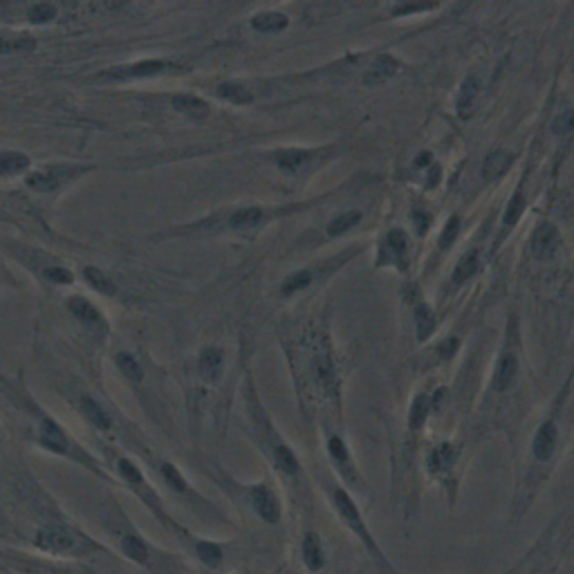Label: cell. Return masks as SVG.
Masks as SVG:
<instances>
[{"label":"cell","mask_w":574,"mask_h":574,"mask_svg":"<svg viewBox=\"0 0 574 574\" xmlns=\"http://www.w3.org/2000/svg\"><path fill=\"white\" fill-rule=\"evenodd\" d=\"M77 536L63 525H45L34 536V545L47 554H68L77 547Z\"/></svg>","instance_id":"obj_1"},{"label":"cell","mask_w":574,"mask_h":574,"mask_svg":"<svg viewBox=\"0 0 574 574\" xmlns=\"http://www.w3.org/2000/svg\"><path fill=\"white\" fill-rule=\"evenodd\" d=\"M335 505H337V509H339V514L344 516V520L348 523V528H352V532H355L359 539L363 541V545L370 549V552L375 554V559H382V552L380 549H377V545L373 543V536H370V532L366 530V525H363V520H361V514H359V509H357V505L352 503V498L344 492V489H337L335 492Z\"/></svg>","instance_id":"obj_2"},{"label":"cell","mask_w":574,"mask_h":574,"mask_svg":"<svg viewBox=\"0 0 574 574\" xmlns=\"http://www.w3.org/2000/svg\"><path fill=\"white\" fill-rule=\"evenodd\" d=\"M39 442H41V447H45L47 451H52V454H58V456H75V449H77L75 442L65 435V431L50 418L41 420Z\"/></svg>","instance_id":"obj_3"},{"label":"cell","mask_w":574,"mask_h":574,"mask_svg":"<svg viewBox=\"0 0 574 574\" xmlns=\"http://www.w3.org/2000/svg\"><path fill=\"white\" fill-rule=\"evenodd\" d=\"M85 168H70V166H52V168H45V170H39V173H32L27 177V187L34 189V191H41V193H50L54 189H58L63 182L72 180L75 175L83 173Z\"/></svg>","instance_id":"obj_4"},{"label":"cell","mask_w":574,"mask_h":574,"mask_svg":"<svg viewBox=\"0 0 574 574\" xmlns=\"http://www.w3.org/2000/svg\"><path fill=\"white\" fill-rule=\"evenodd\" d=\"M251 505L263 520L267 523H276L280 518V505L276 494L270 489L267 485H258L251 489Z\"/></svg>","instance_id":"obj_5"},{"label":"cell","mask_w":574,"mask_h":574,"mask_svg":"<svg viewBox=\"0 0 574 574\" xmlns=\"http://www.w3.org/2000/svg\"><path fill=\"white\" fill-rule=\"evenodd\" d=\"M117 471H119V475H121V478L126 480V485H130L132 489H135V492H137V494H139V496H142L144 500H149V505H151V507H155V503H153V500H155V496H153V492L149 489V482L144 480L142 471H139V469H137L135 465H132L130 460L121 458V460L117 462Z\"/></svg>","instance_id":"obj_6"},{"label":"cell","mask_w":574,"mask_h":574,"mask_svg":"<svg viewBox=\"0 0 574 574\" xmlns=\"http://www.w3.org/2000/svg\"><path fill=\"white\" fill-rule=\"evenodd\" d=\"M556 449V424L552 420H547L545 424H541L539 433L534 437V444H532V454L536 460H549Z\"/></svg>","instance_id":"obj_7"},{"label":"cell","mask_w":574,"mask_h":574,"mask_svg":"<svg viewBox=\"0 0 574 574\" xmlns=\"http://www.w3.org/2000/svg\"><path fill=\"white\" fill-rule=\"evenodd\" d=\"M397 68H399V63H397V61H395L393 56H390V54L377 56V58L373 61V65L368 68V72H366L363 83H368V85L386 83L388 79H393V77H395Z\"/></svg>","instance_id":"obj_8"},{"label":"cell","mask_w":574,"mask_h":574,"mask_svg":"<svg viewBox=\"0 0 574 574\" xmlns=\"http://www.w3.org/2000/svg\"><path fill=\"white\" fill-rule=\"evenodd\" d=\"M516 375H518V359H516V355L507 352V355L500 357L498 366H496V373H494V382L492 384H494L496 393H503V390H507L511 384H514Z\"/></svg>","instance_id":"obj_9"},{"label":"cell","mask_w":574,"mask_h":574,"mask_svg":"<svg viewBox=\"0 0 574 574\" xmlns=\"http://www.w3.org/2000/svg\"><path fill=\"white\" fill-rule=\"evenodd\" d=\"M119 547L124 552L126 559L135 561L139 566H149L151 563V549L146 545L137 534H121L119 536Z\"/></svg>","instance_id":"obj_10"},{"label":"cell","mask_w":574,"mask_h":574,"mask_svg":"<svg viewBox=\"0 0 574 574\" xmlns=\"http://www.w3.org/2000/svg\"><path fill=\"white\" fill-rule=\"evenodd\" d=\"M170 68L166 61H142V63L128 65V68H115L110 70V77H132V79H142V77H155Z\"/></svg>","instance_id":"obj_11"},{"label":"cell","mask_w":574,"mask_h":574,"mask_svg":"<svg viewBox=\"0 0 574 574\" xmlns=\"http://www.w3.org/2000/svg\"><path fill=\"white\" fill-rule=\"evenodd\" d=\"M559 245V231L554 225H541L536 229V234L532 238V251L539 256V258H545L549 256Z\"/></svg>","instance_id":"obj_12"},{"label":"cell","mask_w":574,"mask_h":574,"mask_svg":"<svg viewBox=\"0 0 574 574\" xmlns=\"http://www.w3.org/2000/svg\"><path fill=\"white\" fill-rule=\"evenodd\" d=\"M478 90H480V81L478 77L469 75L465 79L460 88V94H458V101H456V108H458V115L460 117H469L475 108V99H478Z\"/></svg>","instance_id":"obj_13"},{"label":"cell","mask_w":574,"mask_h":574,"mask_svg":"<svg viewBox=\"0 0 574 574\" xmlns=\"http://www.w3.org/2000/svg\"><path fill=\"white\" fill-rule=\"evenodd\" d=\"M511 160H514V157H511L507 151H503V149H498V151H494V153H489L487 155V160H485V164H482V177L485 180H498V177H503L507 170H509V166H511Z\"/></svg>","instance_id":"obj_14"},{"label":"cell","mask_w":574,"mask_h":574,"mask_svg":"<svg viewBox=\"0 0 574 574\" xmlns=\"http://www.w3.org/2000/svg\"><path fill=\"white\" fill-rule=\"evenodd\" d=\"M327 451H330V458H332L337 462V467L339 471L346 475L348 480H355L357 475H355V469H352V460H350V454H348V449L344 444V439L341 437H330V442H327Z\"/></svg>","instance_id":"obj_15"},{"label":"cell","mask_w":574,"mask_h":574,"mask_svg":"<svg viewBox=\"0 0 574 574\" xmlns=\"http://www.w3.org/2000/svg\"><path fill=\"white\" fill-rule=\"evenodd\" d=\"M303 561L308 570L316 572L325 566V556H323V547H321V541L316 534H308L303 539Z\"/></svg>","instance_id":"obj_16"},{"label":"cell","mask_w":574,"mask_h":574,"mask_svg":"<svg viewBox=\"0 0 574 574\" xmlns=\"http://www.w3.org/2000/svg\"><path fill=\"white\" fill-rule=\"evenodd\" d=\"M173 108L180 110V113H185L189 117H195V119H202L209 115V104L200 96L195 94H177L173 96Z\"/></svg>","instance_id":"obj_17"},{"label":"cell","mask_w":574,"mask_h":574,"mask_svg":"<svg viewBox=\"0 0 574 574\" xmlns=\"http://www.w3.org/2000/svg\"><path fill=\"white\" fill-rule=\"evenodd\" d=\"M456 460H458V449L454 444H439L431 451V456H429V467L431 471H449L451 467L456 465Z\"/></svg>","instance_id":"obj_18"},{"label":"cell","mask_w":574,"mask_h":574,"mask_svg":"<svg viewBox=\"0 0 574 574\" xmlns=\"http://www.w3.org/2000/svg\"><path fill=\"white\" fill-rule=\"evenodd\" d=\"M223 350L220 348H206L200 355V373L204 380H218L223 373Z\"/></svg>","instance_id":"obj_19"},{"label":"cell","mask_w":574,"mask_h":574,"mask_svg":"<svg viewBox=\"0 0 574 574\" xmlns=\"http://www.w3.org/2000/svg\"><path fill=\"white\" fill-rule=\"evenodd\" d=\"M254 30H258L263 34H274L287 27V16L278 14V11H263V14H256L251 20Z\"/></svg>","instance_id":"obj_20"},{"label":"cell","mask_w":574,"mask_h":574,"mask_svg":"<svg viewBox=\"0 0 574 574\" xmlns=\"http://www.w3.org/2000/svg\"><path fill=\"white\" fill-rule=\"evenodd\" d=\"M70 310H72V314H75L81 323H88V325H92V323H104L99 310H96L90 301H85L83 297L70 299Z\"/></svg>","instance_id":"obj_21"},{"label":"cell","mask_w":574,"mask_h":574,"mask_svg":"<svg viewBox=\"0 0 574 574\" xmlns=\"http://www.w3.org/2000/svg\"><path fill=\"white\" fill-rule=\"evenodd\" d=\"M27 166H30L27 155L14 153V151L0 153V175H16V173H23Z\"/></svg>","instance_id":"obj_22"},{"label":"cell","mask_w":574,"mask_h":574,"mask_svg":"<svg viewBox=\"0 0 574 574\" xmlns=\"http://www.w3.org/2000/svg\"><path fill=\"white\" fill-rule=\"evenodd\" d=\"M81 408L85 413V418H88L99 431H108L110 426H113V422H110V418H108V413L99 404H96L92 397H83L81 399Z\"/></svg>","instance_id":"obj_23"},{"label":"cell","mask_w":574,"mask_h":574,"mask_svg":"<svg viewBox=\"0 0 574 574\" xmlns=\"http://www.w3.org/2000/svg\"><path fill=\"white\" fill-rule=\"evenodd\" d=\"M478 267H480V254L478 251H469L467 256H462V261L458 263L456 267V272H454V283L462 285L465 280H469L475 272H478Z\"/></svg>","instance_id":"obj_24"},{"label":"cell","mask_w":574,"mask_h":574,"mask_svg":"<svg viewBox=\"0 0 574 574\" xmlns=\"http://www.w3.org/2000/svg\"><path fill=\"white\" fill-rule=\"evenodd\" d=\"M415 323H418V339L426 341L435 330V316L431 312V308L426 303H420L415 308Z\"/></svg>","instance_id":"obj_25"},{"label":"cell","mask_w":574,"mask_h":574,"mask_svg":"<svg viewBox=\"0 0 574 574\" xmlns=\"http://www.w3.org/2000/svg\"><path fill=\"white\" fill-rule=\"evenodd\" d=\"M195 554H198V559L209 568H218L220 563H223V547H220L218 543L198 541L195 543Z\"/></svg>","instance_id":"obj_26"},{"label":"cell","mask_w":574,"mask_h":574,"mask_svg":"<svg viewBox=\"0 0 574 574\" xmlns=\"http://www.w3.org/2000/svg\"><path fill=\"white\" fill-rule=\"evenodd\" d=\"M310 160V153L308 151H301V149H285L276 155V162L280 168L285 170H299L305 166V162Z\"/></svg>","instance_id":"obj_27"},{"label":"cell","mask_w":574,"mask_h":574,"mask_svg":"<svg viewBox=\"0 0 574 574\" xmlns=\"http://www.w3.org/2000/svg\"><path fill=\"white\" fill-rule=\"evenodd\" d=\"M263 216L265 213L258 209V206H249V209H240V211H236L234 216H231L229 225L234 229H251L256 225H261Z\"/></svg>","instance_id":"obj_28"},{"label":"cell","mask_w":574,"mask_h":574,"mask_svg":"<svg viewBox=\"0 0 574 574\" xmlns=\"http://www.w3.org/2000/svg\"><path fill=\"white\" fill-rule=\"evenodd\" d=\"M218 94L223 96V99L236 104V106H242V104H249L251 101V92L245 88V85H240V83H223V85H218Z\"/></svg>","instance_id":"obj_29"},{"label":"cell","mask_w":574,"mask_h":574,"mask_svg":"<svg viewBox=\"0 0 574 574\" xmlns=\"http://www.w3.org/2000/svg\"><path fill=\"white\" fill-rule=\"evenodd\" d=\"M429 411H431V399H429V397H426V395H418V397H415L413 406H411V420H408V424H411V429H413V431L422 429L424 422H426V415H429Z\"/></svg>","instance_id":"obj_30"},{"label":"cell","mask_w":574,"mask_h":574,"mask_svg":"<svg viewBox=\"0 0 574 574\" xmlns=\"http://www.w3.org/2000/svg\"><path fill=\"white\" fill-rule=\"evenodd\" d=\"M274 462L280 471L285 473H297L299 471V460L297 456L292 454V449H287L285 444H276L274 447Z\"/></svg>","instance_id":"obj_31"},{"label":"cell","mask_w":574,"mask_h":574,"mask_svg":"<svg viewBox=\"0 0 574 574\" xmlns=\"http://www.w3.org/2000/svg\"><path fill=\"white\" fill-rule=\"evenodd\" d=\"M83 276L90 283V287H94L96 292H101V294H115V285L110 283L108 276L101 270H96V267H85Z\"/></svg>","instance_id":"obj_32"},{"label":"cell","mask_w":574,"mask_h":574,"mask_svg":"<svg viewBox=\"0 0 574 574\" xmlns=\"http://www.w3.org/2000/svg\"><path fill=\"white\" fill-rule=\"evenodd\" d=\"M117 361V368L124 373L130 382H142V366L137 363V359H132L130 355H126V352H119V355L115 357Z\"/></svg>","instance_id":"obj_33"},{"label":"cell","mask_w":574,"mask_h":574,"mask_svg":"<svg viewBox=\"0 0 574 574\" xmlns=\"http://www.w3.org/2000/svg\"><path fill=\"white\" fill-rule=\"evenodd\" d=\"M361 220V213L359 211H348V213H341L337 216L332 223H330L327 231H330V236H339V234H344V231H348L350 227H355L357 223Z\"/></svg>","instance_id":"obj_34"},{"label":"cell","mask_w":574,"mask_h":574,"mask_svg":"<svg viewBox=\"0 0 574 574\" xmlns=\"http://www.w3.org/2000/svg\"><path fill=\"white\" fill-rule=\"evenodd\" d=\"M162 475H164V482H166L173 492L185 494V492L189 489V485H187V480H185V475H182L173 465H170V462H164V465H162Z\"/></svg>","instance_id":"obj_35"},{"label":"cell","mask_w":574,"mask_h":574,"mask_svg":"<svg viewBox=\"0 0 574 574\" xmlns=\"http://www.w3.org/2000/svg\"><path fill=\"white\" fill-rule=\"evenodd\" d=\"M386 247L388 251H393L395 256H404L406 254V247H408V238L401 229H393L390 234L386 236Z\"/></svg>","instance_id":"obj_36"},{"label":"cell","mask_w":574,"mask_h":574,"mask_svg":"<svg viewBox=\"0 0 574 574\" xmlns=\"http://www.w3.org/2000/svg\"><path fill=\"white\" fill-rule=\"evenodd\" d=\"M310 280H312V274H310V272H297V274L287 276V280L283 283V294H294L297 289L308 287V285H310Z\"/></svg>","instance_id":"obj_37"},{"label":"cell","mask_w":574,"mask_h":574,"mask_svg":"<svg viewBox=\"0 0 574 574\" xmlns=\"http://www.w3.org/2000/svg\"><path fill=\"white\" fill-rule=\"evenodd\" d=\"M523 211H525V198L520 193H516L514 198L509 200L507 209H505V225H516L518 218L523 216Z\"/></svg>","instance_id":"obj_38"},{"label":"cell","mask_w":574,"mask_h":574,"mask_svg":"<svg viewBox=\"0 0 574 574\" xmlns=\"http://www.w3.org/2000/svg\"><path fill=\"white\" fill-rule=\"evenodd\" d=\"M54 16H56V7L50 5V3H41V5H36V7L30 9V20L39 23V25H43V23H50Z\"/></svg>","instance_id":"obj_39"},{"label":"cell","mask_w":574,"mask_h":574,"mask_svg":"<svg viewBox=\"0 0 574 574\" xmlns=\"http://www.w3.org/2000/svg\"><path fill=\"white\" fill-rule=\"evenodd\" d=\"M458 231H460V220L458 218H451L444 231H442V238H439V247L442 249H449L451 245H454V240L458 238Z\"/></svg>","instance_id":"obj_40"},{"label":"cell","mask_w":574,"mask_h":574,"mask_svg":"<svg viewBox=\"0 0 574 574\" xmlns=\"http://www.w3.org/2000/svg\"><path fill=\"white\" fill-rule=\"evenodd\" d=\"M36 43L30 41V39H23V41H9L5 36H0V54H7V52H20V50H32Z\"/></svg>","instance_id":"obj_41"},{"label":"cell","mask_w":574,"mask_h":574,"mask_svg":"<svg viewBox=\"0 0 574 574\" xmlns=\"http://www.w3.org/2000/svg\"><path fill=\"white\" fill-rule=\"evenodd\" d=\"M45 278L50 280V283H61V285L72 283V274L63 270V267H50V270H45Z\"/></svg>","instance_id":"obj_42"},{"label":"cell","mask_w":574,"mask_h":574,"mask_svg":"<svg viewBox=\"0 0 574 574\" xmlns=\"http://www.w3.org/2000/svg\"><path fill=\"white\" fill-rule=\"evenodd\" d=\"M554 130L559 132V135H563V132H572V130H574V110H572V113L561 115V117L554 121Z\"/></svg>","instance_id":"obj_43"},{"label":"cell","mask_w":574,"mask_h":574,"mask_svg":"<svg viewBox=\"0 0 574 574\" xmlns=\"http://www.w3.org/2000/svg\"><path fill=\"white\" fill-rule=\"evenodd\" d=\"M458 346H460V344H458V339L451 337V339L442 341V344L437 346V355L442 357V359H451V357H454V352L458 350Z\"/></svg>","instance_id":"obj_44"},{"label":"cell","mask_w":574,"mask_h":574,"mask_svg":"<svg viewBox=\"0 0 574 574\" xmlns=\"http://www.w3.org/2000/svg\"><path fill=\"white\" fill-rule=\"evenodd\" d=\"M413 223H415V229H418V234L422 236V234H426V229H429L431 218H429V213H424V211H418V209H415V211H413Z\"/></svg>","instance_id":"obj_45"},{"label":"cell","mask_w":574,"mask_h":574,"mask_svg":"<svg viewBox=\"0 0 574 574\" xmlns=\"http://www.w3.org/2000/svg\"><path fill=\"white\" fill-rule=\"evenodd\" d=\"M435 5H399L393 9L395 16H401V14H411V11H426V9H433Z\"/></svg>","instance_id":"obj_46"},{"label":"cell","mask_w":574,"mask_h":574,"mask_svg":"<svg viewBox=\"0 0 574 574\" xmlns=\"http://www.w3.org/2000/svg\"><path fill=\"white\" fill-rule=\"evenodd\" d=\"M415 164H418V166H429L431 164V153L418 155V157H415Z\"/></svg>","instance_id":"obj_47"},{"label":"cell","mask_w":574,"mask_h":574,"mask_svg":"<svg viewBox=\"0 0 574 574\" xmlns=\"http://www.w3.org/2000/svg\"><path fill=\"white\" fill-rule=\"evenodd\" d=\"M444 395H447V390H444V388H442V390H437L435 397H433V408H439V404H442Z\"/></svg>","instance_id":"obj_48"},{"label":"cell","mask_w":574,"mask_h":574,"mask_svg":"<svg viewBox=\"0 0 574 574\" xmlns=\"http://www.w3.org/2000/svg\"><path fill=\"white\" fill-rule=\"evenodd\" d=\"M437 177H439V168H437V166H433V170H431V175H429V180H431V182H429V185H431V187H433V185H435V182H437Z\"/></svg>","instance_id":"obj_49"}]
</instances>
